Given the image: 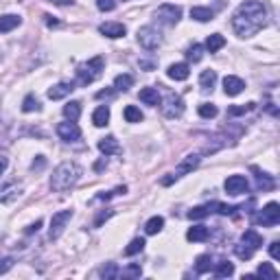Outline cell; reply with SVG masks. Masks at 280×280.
Instances as JSON below:
<instances>
[{"mask_svg": "<svg viewBox=\"0 0 280 280\" xmlns=\"http://www.w3.org/2000/svg\"><path fill=\"white\" fill-rule=\"evenodd\" d=\"M200 162H201V158H200V154H188L184 160L177 164V169L173 171V173H169L166 177H162V186H171L173 182H177L180 177H184L186 173H193L200 166Z\"/></svg>", "mask_w": 280, "mask_h": 280, "instance_id": "277c9868", "label": "cell"}, {"mask_svg": "<svg viewBox=\"0 0 280 280\" xmlns=\"http://www.w3.org/2000/svg\"><path fill=\"white\" fill-rule=\"evenodd\" d=\"M99 33L105 35V38H110V40H119L127 33V27L125 24H120V22H105V24H101L99 27Z\"/></svg>", "mask_w": 280, "mask_h": 280, "instance_id": "7c38bea8", "label": "cell"}, {"mask_svg": "<svg viewBox=\"0 0 280 280\" xmlns=\"http://www.w3.org/2000/svg\"><path fill=\"white\" fill-rule=\"evenodd\" d=\"M267 27V9L261 0H245L232 16V29L239 38H252Z\"/></svg>", "mask_w": 280, "mask_h": 280, "instance_id": "6da1fadb", "label": "cell"}, {"mask_svg": "<svg viewBox=\"0 0 280 280\" xmlns=\"http://www.w3.org/2000/svg\"><path fill=\"white\" fill-rule=\"evenodd\" d=\"M112 215H114V208H108V210L99 212V217L94 219V228H101V226H103V221H108Z\"/></svg>", "mask_w": 280, "mask_h": 280, "instance_id": "f6af8a7d", "label": "cell"}, {"mask_svg": "<svg viewBox=\"0 0 280 280\" xmlns=\"http://www.w3.org/2000/svg\"><path fill=\"white\" fill-rule=\"evenodd\" d=\"M208 215H210V208H208V203H206V206H195V208H193V210L188 212V219L197 221V219H203Z\"/></svg>", "mask_w": 280, "mask_h": 280, "instance_id": "60d3db41", "label": "cell"}, {"mask_svg": "<svg viewBox=\"0 0 280 280\" xmlns=\"http://www.w3.org/2000/svg\"><path fill=\"white\" fill-rule=\"evenodd\" d=\"M99 274L105 280H112V278H119L120 276V269H119V265H116V263H105L103 267L99 269Z\"/></svg>", "mask_w": 280, "mask_h": 280, "instance_id": "4dcf8cb0", "label": "cell"}, {"mask_svg": "<svg viewBox=\"0 0 280 280\" xmlns=\"http://www.w3.org/2000/svg\"><path fill=\"white\" fill-rule=\"evenodd\" d=\"M186 57H188V62H193V64L201 62V57H203V46H201V44H193V46L186 50Z\"/></svg>", "mask_w": 280, "mask_h": 280, "instance_id": "74e56055", "label": "cell"}, {"mask_svg": "<svg viewBox=\"0 0 280 280\" xmlns=\"http://www.w3.org/2000/svg\"><path fill=\"white\" fill-rule=\"evenodd\" d=\"M140 274H142V267H140L138 263H134V265H129L127 269H123V272H120V276H123V278H138Z\"/></svg>", "mask_w": 280, "mask_h": 280, "instance_id": "7bdbcfd3", "label": "cell"}, {"mask_svg": "<svg viewBox=\"0 0 280 280\" xmlns=\"http://www.w3.org/2000/svg\"><path fill=\"white\" fill-rule=\"evenodd\" d=\"M217 114H219L217 105H212V103H201L200 105V116L201 119H215Z\"/></svg>", "mask_w": 280, "mask_h": 280, "instance_id": "ab89813d", "label": "cell"}, {"mask_svg": "<svg viewBox=\"0 0 280 280\" xmlns=\"http://www.w3.org/2000/svg\"><path fill=\"white\" fill-rule=\"evenodd\" d=\"M217 83V73L215 70H203V73L200 75V88L203 90V92H212V88H215Z\"/></svg>", "mask_w": 280, "mask_h": 280, "instance_id": "7402d4cb", "label": "cell"}, {"mask_svg": "<svg viewBox=\"0 0 280 280\" xmlns=\"http://www.w3.org/2000/svg\"><path fill=\"white\" fill-rule=\"evenodd\" d=\"M154 18L164 27H175L182 18V9L177 4H160L154 11Z\"/></svg>", "mask_w": 280, "mask_h": 280, "instance_id": "5b68a950", "label": "cell"}, {"mask_svg": "<svg viewBox=\"0 0 280 280\" xmlns=\"http://www.w3.org/2000/svg\"><path fill=\"white\" fill-rule=\"evenodd\" d=\"M212 267H215V263H212L210 254H201V256H197V261H195V272L197 274H206V272H210Z\"/></svg>", "mask_w": 280, "mask_h": 280, "instance_id": "4316f807", "label": "cell"}, {"mask_svg": "<svg viewBox=\"0 0 280 280\" xmlns=\"http://www.w3.org/2000/svg\"><path fill=\"white\" fill-rule=\"evenodd\" d=\"M138 99L145 105H151V108H158V105L162 103V96H160V92H158L156 88H142L138 92Z\"/></svg>", "mask_w": 280, "mask_h": 280, "instance_id": "9a60e30c", "label": "cell"}, {"mask_svg": "<svg viewBox=\"0 0 280 280\" xmlns=\"http://www.w3.org/2000/svg\"><path fill=\"white\" fill-rule=\"evenodd\" d=\"M11 267H13V258L11 256H0V276L7 274Z\"/></svg>", "mask_w": 280, "mask_h": 280, "instance_id": "7dc6e473", "label": "cell"}, {"mask_svg": "<svg viewBox=\"0 0 280 280\" xmlns=\"http://www.w3.org/2000/svg\"><path fill=\"white\" fill-rule=\"evenodd\" d=\"M243 88H245V81L241 77H234V75H228L226 79H223V90H226L228 96H237L243 92Z\"/></svg>", "mask_w": 280, "mask_h": 280, "instance_id": "4fadbf2b", "label": "cell"}, {"mask_svg": "<svg viewBox=\"0 0 280 280\" xmlns=\"http://www.w3.org/2000/svg\"><path fill=\"white\" fill-rule=\"evenodd\" d=\"M140 68H145V70H154V68H156V64H154V62H140Z\"/></svg>", "mask_w": 280, "mask_h": 280, "instance_id": "9f6ffc18", "label": "cell"}, {"mask_svg": "<svg viewBox=\"0 0 280 280\" xmlns=\"http://www.w3.org/2000/svg\"><path fill=\"white\" fill-rule=\"evenodd\" d=\"M125 193H127V186H116L114 191L99 193V195H96V200H99V201H105V200H110V197H114V195H125Z\"/></svg>", "mask_w": 280, "mask_h": 280, "instance_id": "b9f144b4", "label": "cell"}, {"mask_svg": "<svg viewBox=\"0 0 280 280\" xmlns=\"http://www.w3.org/2000/svg\"><path fill=\"white\" fill-rule=\"evenodd\" d=\"M166 75H169V79H173V81H186L188 75H191V68H188V64H171Z\"/></svg>", "mask_w": 280, "mask_h": 280, "instance_id": "d6986e66", "label": "cell"}, {"mask_svg": "<svg viewBox=\"0 0 280 280\" xmlns=\"http://www.w3.org/2000/svg\"><path fill=\"white\" fill-rule=\"evenodd\" d=\"M131 85H134V77H131V75H119V77L114 79V88L119 90V92H127Z\"/></svg>", "mask_w": 280, "mask_h": 280, "instance_id": "f546056e", "label": "cell"}, {"mask_svg": "<svg viewBox=\"0 0 280 280\" xmlns=\"http://www.w3.org/2000/svg\"><path fill=\"white\" fill-rule=\"evenodd\" d=\"M256 108V103H243V105H232L228 108V116H241V114H247Z\"/></svg>", "mask_w": 280, "mask_h": 280, "instance_id": "f35d334b", "label": "cell"}, {"mask_svg": "<svg viewBox=\"0 0 280 280\" xmlns=\"http://www.w3.org/2000/svg\"><path fill=\"white\" fill-rule=\"evenodd\" d=\"M64 116L68 120H77L81 116V103L79 101H70L68 105H64Z\"/></svg>", "mask_w": 280, "mask_h": 280, "instance_id": "f1b7e54d", "label": "cell"}, {"mask_svg": "<svg viewBox=\"0 0 280 280\" xmlns=\"http://www.w3.org/2000/svg\"><path fill=\"white\" fill-rule=\"evenodd\" d=\"M123 116H125V120L127 123H140L145 116H142V112L136 108V105H127L125 112H123Z\"/></svg>", "mask_w": 280, "mask_h": 280, "instance_id": "d6a6232c", "label": "cell"}, {"mask_svg": "<svg viewBox=\"0 0 280 280\" xmlns=\"http://www.w3.org/2000/svg\"><path fill=\"white\" fill-rule=\"evenodd\" d=\"M99 151L103 156H114V154H120V145L114 136H105V138L99 140Z\"/></svg>", "mask_w": 280, "mask_h": 280, "instance_id": "2e32d148", "label": "cell"}, {"mask_svg": "<svg viewBox=\"0 0 280 280\" xmlns=\"http://www.w3.org/2000/svg\"><path fill=\"white\" fill-rule=\"evenodd\" d=\"M136 35H138V44L145 50H156L162 46V33L156 27H142Z\"/></svg>", "mask_w": 280, "mask_h": 280, "instance_id": "8992f818", "label": "cell"}, {"mask_svg": "<svg viewBox=\"0 0 280 280\" xmlns=\"http://www.w3.org/2000/svg\"><path fill=\"white\" fill-rule=\"evenodd\" d=\"M252 173L254 177H256V186L261 188V191H274V186H276V182H274L272 175H267V173H263L258 166H252Z\"/></svg>", "mask_w": 280, "mask_h": 280, "instance_id": "e0dca14e", "label": "cell"}, {"mask_svg": "<svg viewBox=\"0 0 280 280\" xmlns=\"http://www.w3.org/2000/svg\"><path fill=\"white\" fill-rule=\"evenodd\" d=\"M44 18H46V24H48V27H57V24H59V20H55L53 16H44Z\"/></svg>", "mask_w": 280, "mask_h": 280, "instance_id": "11a10c76", "label": "cell"}, {"mask_svg": "<svg viewBox=\"0 0 280 280\" xmlns=\"http://www.w3.org/2000/svg\"><path fill=\"white\" fill-rule=\"evenodd\" d=\"M103 166H105V158L96 162V164H94V171H103Z\"/></svg>", "mask_w": 280, "mask_h": 280, "instance_id": "6f0895ef", "label": "cell"}, {"mask_svg": "<svg viewBox=\"0 0 280 280\" xmlns=\"http://www.w3.org/2000/svg\"><path fill=\"white\" fill-rule=\"evenodd\" d=\"M234 252H237V256L241 258V261H249V258L254 256V249H249L247 245H243V243H241V245L234 247Z\"/></svg>", "mask_w": 280, "mask_h": 280, "instance_id": "ee69618b", "label": "cell"}, {"mask_svg": "<svg viewBox=\"0 0 280 280\" xmlns=\"http://www.w3.org/2000/svg\"><path fill=\"white\" fill-rule=\"evenodd\" d=\"M114 92L112 90H101V92H96V99H108V96H112Z\"/></svg>", "mask_w": 280, "mask_h": 280, "instance_id": "db71d44e", "label": "cell"}, {"mask_svg": "<svg viewBox=\"0 0 280 280\" xmlns=\"http://www.w3.org/2000/svg\"><path fill=\"white\" fill-rule=\"evenodd\" d=\"M40 110H42V105H40L38 96H33V94L24 96V101H22V112L31 114V112H40Z\"/></svg>", "mask_w": 280, "mask_h": 280, "instance_id": "836d02e7", "label": "cell"}, {"mask_svg": "<svg viewBox=\"0 0 280 280\" xmlns=\"http://www.w3.org/2000/svg\"><path fill=\"white\" fill-rule=\"evenodd\" d=\"M162 228H164V219L158 217V215L151 217L149 221L145 223V232H147V234H158V232L162 230Z\"/></svg>", "mask_w": 280, "mask_h": 280, "instance_id": "1f68e13d", "label": "cell"}, {"mask_svg": "<svg viewBox=\"0 0 280 280\" xmlns=\"http://www.w3.org/2000/svg\"><path fill=\"white\" fill-rule=\"evenodd\" d=\"M7 166H9V158L7 156H0V175L7 171Z\"/></svg>", "mask_w": 280, "mask_h": 280, "instance_id": "816d5d0a", "label": "cell"}, {"mask_svg": "<svg viewBox=\"0 0 280 280\" xmlns=\"http://www.w3.org/2000/svg\"><path fill=\"white\" fill-rule=\"evenodd\" d=\"M92 123H94V127H105L110 123V108H108V105H101V108L94 110Z\"/></svg>", "mask_w": 280, "mask_h": 280, "instance_id": "cb8c5ba5", "label": "cell"}, {"mask_svg": "<svg viewBox=\"0 0 280 280\" xmlns=\"http://www.w3.org/2000/svg\"><path fill=\"white\" fill-rule=\"evenodd\" d=\"M208 228L206 226H193V228H188V232H186V239L188 241H193V243H201V241H206L208 239Z\"/></svg>", "mask_w": 280, "mask_h": 280, "instance_id": "603a6c76", "label": "cell"}, {"mask_svg": "<svg viewBox=\"0 0 280 280\" xmlns=\"http://www.w3.org/2000/svg\"><path fill=\"white\" fill-rule=\"evenodd\" d=\"M191 18L197 20V22H210L215 18V11L208 7H193L191 9Z\"/></svg>", "mask_w": 280, "mask_h": 280, "instance_id": "d4e9b609", "label": "cell"}, {"mask_svg": "<svg viewBox=\"0 0 280 280\" xmlns=\"http://www.w3.org/2000/svg\"><path fill=\"white\" fill-rule=\"evenodd\" d=\"M162 112H164L166 119H175V116H182V112H184V101L180 99V96L175 94H169L164 101V105H162Z\"/></svg>", "mask_w": 280, "mask_h": 280, "instance_id": "8fae6325", "label": "cell"}, {"mask_svg": "<svg viewBox=\"0 0 280 280\" xmlns=\"http://www.w3.org/2000/svg\"><path fill=\"white\" fill-rule=\"evenodd\" d=\"M256 276L267 278V280H276V278H278V272L272 267V263H261V265H258V272H256Z\"/></svg>", "mask_w": 280, "mask_h": 280, "instance_id": "e575fe53", "label": "cell"}, {"mask_svg": "<svg viewBox=\"0 0 280 280\" xmlns=\"http://www.w3.org/2000/svg\"><path fill=\"white\" fill-rule=\"evenodd\" d=\"M48 2L57 4V7H68V4H73V0H48Z\"/></svg>", "mask_w": 280, "mask_h": 280, "instance_id": "f5cc1de1", "label": "cell"}, {"mask_svg": "<svg viewBox=\"0 0 280 280\" xmlns=\"http://www.w3.org/2000/svg\"><path fill=\"white\" fill-rule=\"evenodd\" d=\"M73 215L75 212L70 210H59V212H55L53 215V219H50V230H48V239L50 241H57L59 237L64 234V230H66V226H68V221L73 219Z\"/></svg>", "mask_w": 280, "mask_h": 280, "instance_id": "52a82bcc", "label": "cell"}, {"mask_svg": "<svg viewBox=\"0 0 280 280\" xmlns=\"http://www.w3.org/2000/svg\"><path fill=\"white\" fill-rule=\"evenodd\" d=\"M223 46H226V38H223V35H219V33L208 35V40H206V50L208 53H217V50H221Z\"/></svg>", "mask_w": 280, "mask_h": 280, "instance_id": "484cf974", "label": "cell"}, {"mask_svg": "<svg viewBox=\"0 0 280 280\" xmlns=\"http://www.w3.org/2000/svg\"><path fill=\"white\" fill-rule=\"evenodd\" d=\"M103 66H105V59L101 57V55H96V57H92L85 64H79L77 66V83L79 85L94 83V81L101 77V73H103Z\"/></svg>", "mask_w": 280, "mask_h": 280, "instance_id": "3957f363", "label": "cell"}, {"mask_svg": "<svg viewBox=\"0 0 280 280\" xmlns=\"http://www.w3.org/2000/svg\"><path fill=\"white\" fill-rule=\"evenodd\" d=\"M81 173L83 171H81V166L77 162H62V164L53 171V175H50V188H53L55 193L70 191V188L79 182Z\"/></svg>", "mask_w": 280, "mask_h": 280, "instance_id": "7a4b0ae2", "label": "cell"}, {"mask_svg": "<svg viewBox=\"0 0 280 280\" xmlns=\"http://www.w3.org/2000/svg\"><path fill=\"white\" fill-rule=\"evenodd\" d=\"M278 221H280V206L276 201H269L267 206L256 215V223H261V226H265V228L278 226Z\"/></svg>", "mask_w": 280, "mask_h": 280, "instance_id": "ba28073f", "label": "cell"}, {"mask_svg": "<svg viewBox=\"0 0 280 280\" xmlns=\"http://www.w3.org/2000/svg\"><path fill=\"white\" fill-rule=\"evenodd\" d=\"M241 243L256 252L258 247H263V237L256 230H245V232H243V237H241Z\"/></svg>", "mask_w": 280, "mask_h": 280, "instance_id": "ffe728a7", "label": "cell"}, {"mask_svg": "<svg viewBox=\"0 0 280 280\" xmlns=\"http://www.w3.org/2000/svg\"><path fill=\"white\" fill-rule=\"evenodd\" d=\"M73 90H75V83L62 81V83L53 85V88L48 90V99H50V101H59V99H64V96H68L70 92H73Z\"/></svg>", "mask_w": 280, "mask_h": 280, "instance_id": "ac0fdd59", "label": "cell"}, {"mask_svg": "<svg viewBox=\"0 0 280 280\" xmlns=\"http://www.w3.org/2000/svg\"><path fill=\"white\" fill-rule=\"evenodd\" d=\"M20 193H22V184H18V182H9V184H4L2 188H0V203L13 201L16 197H20Z\"/></svg>", "mask_w": 280, "mask_h": 280, "instance_id": "5bb4252c", "label": "cell"}, {"mask_svg": "<svg viewBox=\"0 0 280 280\" xmlns=\"http://www.w3.org/2000/svg\"><path fill=\"white\" fill-rule=\"evenodd\" d=\"M57 136L64 142H75L81 138V129L75 120H68V123H59L57 125Z\"/></svg>", "mask_w": 280, "mask_h": 280, "instance_id": "30bf717a", "label": "cell"}, {"mask_svg": "<svg viewBox=\"0 0 280 280\" xmlns=\"http://www.w3.org/2000/svg\"><path fill=\"white\" fill-rule=\"evenodd\" d=\"M40 228H42V219H38V221H35V223H31V226L27 228V234H33V232H38Z\"/></svg>", "mask_w": 280, "mask_h": 280, "instance_id": "f907efd6", "label": "cell"}, {"mask_svg": "<svg viewBox=\"0 0 280 280\" xmlns=\"http://www.w3.org/2000/svg\"><path fill=\"white\" fill-rule=\"evenodd\" d=\"M145 249V239L142 237H136V239H131V243L125 247V256H134V254H138Z\"/></svg>", "mask_w": 280, "mask_h": 280, "instance_id": "d590c367", "label": "cell"}, {"mask_svg": "<svg viewBox=\"0 0 280 280\" xmlns=\"http://www.w3.org/2000/svg\"><path fill=\"white\" fill-rule=\"evenodd\" d=\"M223 188H226V193H230V195H245L249 191V182L245 175H230L226 180V184H223Z\"/></svg>", "mask_w": 280, "mask_h": 280, "instance_id": "9c48e42d", "label": "cell"}, {"mask_svg": "<svg viewBox=\"0 0 280 280\" xmlns=\"http://www.w3.org/2000/svg\"><path fill=\"white\" fill-rule=\"evenodd\" d=\"M234 274V265L230 261H221L215 267V276L217 278H228V276H232Z\"/></svg>", "mask_w": 280, "mask_h": 280, "instance_id": "8d00e7d4", "label": "cell"}, {"mask_svg": "<svg viewBox=\"0 0 280 280\" xmlns=\"http://www.w3.org/2000/svg\"><path fill=\"white\" fill-rule=\"evenodd\" d=\"M96 7H99V11H114L116 0H96Z\"/></svg>", "mask_w": 280, "mask_h": 280, "instance_id": "bcb514c9", "label": "cell"}, {"mask_svg": "<svg viewBox=\"0 0 280 280\" xmlns=\"http://www.w3.org/2000/svg\"><path fill=\"white\" fill-rule=\"evenodd\" d=\"M22 24V18L16 16V13H7V16H0V33H9L16 27Z\"/></svg>", "mask_w": 280, "mask_h": 280, "instance_id": "44dd1931", "label": "cell"}, {"mask_svg": "<svg viewBox=\"0 0 280 280\" xmlns=\"http://www.w3.org/2000/svg\"><path fill=\"white\" fill-rule=\"evenodd\" d=\"M208 208H210V212H219V215H223V217L234 215V210H241V208H237V206H226V203H221V201L208 203Z\"/></svg>", "mask_w": 280, "mask_h": 280, "instance_id": "83f0119b", "label": "cell"}, {"mask_svg": "<svg viewBox=\"0 0 280 280\" xmlns=\"http://www.w3.org/2000/svg\"><path fill=\"white\" fill-rule=\"evenodd\" d=\"M44 166H46V158H44V156H38V158L33 160V164H31V171H42Z\"/></svg>", "mask_w": 280, "mask_h": 280, "instance_id": "c3c4849f", "label": "cell"}, {"mask_svg": "<svg viewBox=\"0 0 280 280\" xmlns=\"http://www.w3.org/2000/svg\"><path fill=\"white\" fill-rule=\"evenodd\" d=\"M269 254H272V258H276V261L280 258V243L278 241H274L272 245H269Z\"/></svg>", "mask_w": 280, "mask_h": 280, "instance_id": "681fc988", "label": "cell"}]
</instances>
